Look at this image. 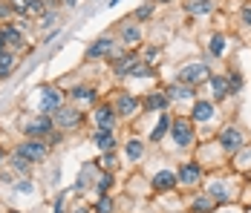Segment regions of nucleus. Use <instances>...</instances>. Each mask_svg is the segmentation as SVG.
<instances>
[{"instance_id": "obj_1", "label": "nucleus", "mask_w": 251, "mask_h": 213, "mask_svg": "<svg viewBox=\"0 0 251 213\" xmlns=\"http://www.w3.org/2000/svg\"><path fill=\"white\" fill-rule=\"evenodd\" d=\"M47 153H50V147H47L44 142H35V139H32V142H24L21 147H18V156H24L29 165H32V162H44Z\"/></svg>"}, {"instance_id": "obj_2", "label": "nucleus", "mask_w": 251, "mask_h": 213, "mask_svg": "<svg viewBox=\"0 0 251 213\" xmlns=\"http://www.w3.org/2000/svg\"><path fill=\"white\" fill-rule=\"evenodd\" d=\"M171 130H174V142L179 144V147H188V144L194 142V127H191L185 118L171 121Z\"/></svg>"}, {"instance_id": "obj_3", "label": "nucleus", "mask_w": 251, "mask_h": 213, "mask_svg": "<svg viewBox=\"0 0 251 213\" xmlns=\"http://www.w3.org/2000/svg\"><path fill=\"white\" fill-rule=\"evenodd\" d=\"M205 78H208V67H202V64L185 67V70L179 72V81H182V84H200Z\"/></svg>"}, {"instance_id": "obj_4", "label": "nucleus", "mask_w": 251, "mask_h": 213, "mask_svg": "<svg viewBox=\"0 0 251 213\" xmlns=\"http://www.w3.org/2000/svg\"><path fill=\"white\" fill-rule=\"evenodd\" d=\"M58 107H61V93L55 87H44L41 90V110L44 113H55Z\"/></svg>"}, {"instance_id": "obj_5", "label": "nucleus", "mask_w": 251, "mask_h": 213, "mask_svg": "<svg viewBox=\"0 0 251 213\" xmlns=\"http://www.w3.org/2000/svg\"><path fill=\"white\" fill-rule=\"evenodd\" d=\"M0 38H3V44L12 49H18L21 44H24V35L15 29V26H0Z\"/></svg>"}, {"instance_id": "obj_6", "label": "nucleus", "mask_w": 251, "mask_h": 213, "mask_svg": "<svg viewBox=\"0 0 251 213\" xmlns=\"http://www.w3.org/2000/svg\"><path fill=\"white\" fill-rule=\"evenodd\" d=\"M55 113H58V124H61V127H78V124H81V113H78V110H64V107H58Z\"/></svg>"}, {"instance_id": "obj_7", "label": "nucleus", "mask_w": 251, "mask_h": 213, "mask_svg": "<svg viewBox=\"0 0 251 213\" xmlns=\"http://www.w3.org/2000/svg\"><path fill=\"white\" fill-rule=\"evenodd\" d=\"M110 49H113V41L110 38H99V41H93L90 49H87V58H101V55H110Z\"/></svg>"}, {"instance_id": "obj_8", "label": "nucleus", "mask_w": 251, "mask_h": 213, "mask_svg": "<svg viewBox=\"0 0 251 213\" xmlns=\"http://www.w3.org/2000/svg\"><path fill=\"white\" fill-rule=\"evenodd\" d=\"M223 147H226L228 153H237V150L243 147V136H240V130H226V133H223Z\"/></svg>"}, {"instance_id": "obj_9", "label": "nucleus", "mask_w": 251, "mask_h": 213, "mask_svg": "<svg viewBox=\"0 0 251 213\" xmlns=\"http://www.w3.org/2000/svg\"><path fill=\"white\" fill-rule=\"evenodd\" d=\"M136 107H139V101H136L133 95H127V93H122L119 101H116V113H119V116H130Z\"/></svg>"}, {"instance_id": "obj_10", "label": "nucleus", "mask_w": 251, "mask_h": 213, "mask_svg": "<svg viewBox=\"0 0 251 213\" xmlns=\"http://www.w3.org/2000/svg\"><path fill=\"white\" fill-rule=\"evenodd\" d=\"M179 182H182V185H197V182H200V167L197 165H182L179 167Z\"/></svg>"}, {"instance_id": "obj_11", "label": "nucleus", "mask_w": 251, "mask_h": 213, "mask_svg": "<svg viewBox=\"0 0 251 213\" xmlns=\"http://www.w3.org/2000/svg\"><path fill=\"white\" fill-rule=\"evenodd\" d=\"M50 130H52V118H47V116H41V121H35V124H26L29 136H47Z\"/></svg>"}, {"instance_id": "obj_12", "label": "nucleus", "mask_w": 251, "mask_h": 213, "mask_svg": "<svg viewBox=\"0 0 251 213\" xmlns=\"http://www.w3.org/2000/svg\"><path fill=\"white\" fill-rule=\"evenodd\" d=\"M174 185H176V176L174 173H168V170H162V173L153 176V188L156 190H171Z\"/></svg>"}, {"instance_id": "obj_13", "label": "nucleus", "mask_w": 251, "mask_h": 213, "mask_svg": "<svg viewBox=\"0 0 251 213\" xmlns=\"http://www.w3.org/2000/svg\"><path fill=\"white\" fill-rule=\"evenodd\" d=\"M211 118H214V104L197 101V107H194V121H211Z\"/></svg>"}, {"instance_id": "obj_14", "label": "nucleus", "mask_w": 251, "mask_h": 213, "mask_svg": "<svg viewBox=\"0 0 251 213\" xmlns=\"http://www.w3.org/2000/svg\"><path fill=\"white\" fill-rule=\"evenodd\" d=\"M96 121H99L101 130H113V124H116V116H113V110H110V107H101L99 113H96Z\"/></svg>"}, {"instance_id": "obj_15", "label": "nucleus", "mask_w": 251, "mask_h": 213, "mask_svg": "<svg viewBox=\"0 0 251 213\" xmlns=\"http://www.w3.org/2000/svg\"><path fill=\"white\" fill-rule=\"evenodd\" d=\"M96 144H99L101 150H113V147H116L113 130H99V133H96Z\"/></svg>"}, {"instance_id": "obj_16", "label": "nucleus", "mask_w": 251, "mask_h": 213, "mask_svg": "<svg viewBox=\"0 0 251 213\" xmlns=\"http://www.w3.org/2000/svg\"><path fill=\"white\" fill-rule=\"evenodd\" d=\"M168 101H171L168 95L153 93V95H148V98H145V107H148V110H165V107H168Z\"/></svg>"}, {"instance_id": "obj_17", "label": "nucleus", "mask_w": 251, "mask_h": 213, "mask_svg": "<svg viewBox=\"0 0 251 213\" xmlns=\"http://www.w3.org/2000/svg\"><path fill=\"white\" fill-rule=\"evenodd\" d=\"M188 15H208L211 12V0H188Z\"/></svg>"}, {"instance_id": "obj_18", "label": "nucleus", "mask_w": 251, "mask_h": 213, "mask_svg": "<svg viewBox=\"0 0 251 213\" xmlns=\"http://www.w3.org/2000/svg\"><path fill=\"white\" fill-rule=\"evenodd\" d=\"M139 38H142V32H139V26H125L122 29V41H125L127 47H133V44H139Z\"/></svg>"}, {"instance_id": "obj_19", "label": "nucleus", "mask_w": 251, "mask_h": 213, "mask_svg": "<svg viewBox=\"0 0 251 213\" xmlns=\"http://www.w3.org/2000/svg\"><path fill=\"white\" fill-rule=\"evenodd\" d=\"M211 87H214V98H226L228 90H231L228 78H211Z\"/></svg>"}, {"instance_id": "obj_20", "label": "nucleus", "mask_w": 251, "mask_h": 213, "mask_svg": "<svg viewBox=\"0 0 251 213\" xmlns=\"http://www.w3.org/2000/svg\"><path fill=\"white\" fill-rule=\"evenodd\" d=\"M168 130H171V116H162V118H159V124H156V130H153V142H162V136H165V133H168Z\"/></svg>"}, {"instance_id": "obj_21", "label": "nucleus", "mask_w": 251, "mask_h": 213, "mask_svg": "<svg viewBox=\"0 0 251 213\" xmlns=\"http://www.w3.org/2000/svg\"><path fill=\"white\" fill-rule=\"evenodd\" d=\"M142 153H145V147H142L139 139H130V142H127V156H130V162H139Z\"/></svg>"}, {"instance_id": "obj_22", "label": "nucleus", "mask_w": 251, "mask_h": 213, "mask_svg": "<svg viewBox=\"0 0 251 213\" xmlns=\"http://www.w3.org/2000/svg\"><path fill=\"white\" fill-rule=\"evenodd\" d=\"M15 67V58H12V52H0V78H6L9 72Z\"/></svg>"}, {"instance_id": "obj_23", "label": "nucleus", "mask_w": 251, "mask_h": 213, "mask_svg": "<svg viewBox=\"0 0 251 213\" xmlns=\"http://www.w3.org/2000/svg\"><path fill=\"white\" fill-rule=\"evenodd\" d=\"M168 98H174V101H182V98H191V87H188V84H185V87H182V84H176V87H171V90H168Z\"/></svg>"}, {"instance_id": "obj_24", "label": "nucleus", "mask_w": 251, "mask_h": 213, "mask_svg": "<svg viewBox=\"0 0 251 213\" xmlns=\"http://www.w3.org/2000/svg\"><path fill=\"white\" fill-rule=\"evenodd\" d=\"M73 98H78V101H87V104H93V101H96V93H93L90 87H75V90H73Z\"/></svg>"}, {"instance_id": "obj_25", "label": "nucleus", "mask_w": 251, "mask_h": 213, "mask_svg": "<svg viewBox=\"0 0 251 213\" xmlns=\"http://www.w3.org/2000/svg\"><path fill=\"white\" fill-rule=\"evenodd\" d=\"M223 49H226V38H223V35H214V38H211V52H214V55H223Z\"/></svg>"}, {"instance_id": "obj_26", "label": "nucleus", "mask_w": 251, "mask_h": 213, "mask_svg": "<svg viewBox=\"0 0 251 213\" xmlns=\"http://www.w3.org/2000/svg\"><path fill=\"white\" fill-rule=\"evenodd\" d=\"M35 0H9V6H12V12H24L26 15V9L32 6Z\"/></svg>"}, {"instance_id": "obj_27", "label": "nucleus", "mask_w": 251, "mask_h": 213, "mask_svg": "<svg viewBox=\"0 0 251 213\" xmlns=\"http://www.w3.org/2000/svg\"><path fill=\"white\" fill-rule=\"evenodd\" d=\"M208 211H211V199H205V196H202V199L194 202V213H208Z\"/></svg>"}, {"instance_id": "obj_28", "label": "nucleus", "mask_w": 251, "mask_h": 213, "mask_svg": "<svg viewBox=\"0 0 251 213\" xmlns=\"http://www.w3.org/2000/svg\"><path fill=\"white\" fill-rule=\"evenodd\" d=\"M101 162H104L107 170H113V167H116V153H113V150H104V159H101Z\"/></svg>"}, {"instance_id": "obj_29", "label": "nucleus", "mask_w": 251, "mask_h": 213, "mask_svg": "<svg viewBox=\"0 0 251 213\" xmlns=\"http://www.w3.org/2000/svg\"><path fill=\"white\" fill-rule=\"evenodd\" d=\"M110 185H113V176H110V173H104V176H101V182H99V190H101V193H107Z\"/></svg>"}, {"instance_id": "obj_30", "label": "nucleus", "mask_w": 251, "mask_h": 213, "mask_svg": "<svg viewBox=\"0 0 251 213\" xmlns=\"http://www.w3.org/2000/svg\"><path fill=\"white\" fill-rule=\"evenodd\" d=\"M110 208H113V202H110L107 196H104V199H101L99 205H96V211H99V213H110Z\"/></svg>"}, {"instance_id": "obj_31", "label": "nucleus", "mask_w": 251, "mask_h": 213, "mask_svg": "<svg viewBox=\"0 0 251 213\" xmlns=\"http://www.w3.org/2000/svg\"><path fill=\"white\" fill-rule=\"evenodd\" d=\"M38 12H44V0H35V3L26 9V15H38Z\"/></svg>"}, {"instance_id": "obj_32", "label": "nucleus", "mask_w": 251, "mask_h": 213, "mask_svg": "<svg viewBox=\"0 0 251 213\" xmlns=\"http://www.w3.org/2000/svg\"><path fill=\"white\" fill-rule=\"evenodd\" d=\"M151 6H142V9H139V12H136V18H139V21H145V18H151Z\"/></svg>"}, {"instance_id": "obj_33", "label": "nucleus", "mask_w": 251, "mask_h": 213, "mask_svg": "<svg viewBox=\"0 0 251 213\" xmlns=\"http://www.w3.org/2000/svg\"><path fill=\"white\" fill-rule=\"evenodd\" d=\"M18 190H21V193H29V190H32V182H18Z\"/></svg>"}, {"instance_id": "obj_34", "label": "nucleus", "mask_w": 251, "mask_h": 213, "mask_svg": "<svg viewBox=\"0 0 251 213\" xmlns=\"http://www.w3.org/2000/svg\"><path fill=\"white\" fill-rule=\"evenodd\" d=\"M211 190H214V196H220V199L226 196V188H223V185H214V188H211Z\"/></svg>"}, {"instance_id": "obj_35", "label": "nucleus", "mask_w": 251, "mask_h": 213, "mask_svg": "<svg viewBox=\"0 0 251 213\" xmlns=\"http://www.w3.org/2000/svg\"><path fill=\"white\" fill-rule=\"evenodd\" d=\"M243 21H246V24H251V6H246V9H243Z\"/></svg>"}, {"instance_id": "obj_36", "label": "nucleus", "mask_w": 251, "mask_h": 213, "mask_svg": "<svg viewBox=\"0 0 251 213\" xmlns=\"http://www.w3.org/2000/svg\"><path fill=\"white\" fill-rule=\"evenodd\" d=\"M61 205H64V196H58V202H55V213H64V208H61Z\"/></svg>"}, {"instance_id": "obj_37", "label": "nucleus", "mask_w": 251, "mask_h": 213, "mask_svg": "<svg viewBox=\"0 0 251 213\" xmlns=\"http://www.w3.org/2000/svg\"><path fill=\"white\" fill-rule=\"evenodd\" d=\"M0 52H6V44H3V38H0Z\"/></svg>"}, {"instance_id": "obj_38", "label": "nucleus", "mask_w": 251, "mask_h": 213, "mask_svg": "<svg viewBox=\"0 0 251 213\" xmlns=\"http://www.w3.org/2000/svg\"><path fill=\"white\" fill-rule=\"evenodd\" d=\"M64 3H70V6H73V3H75V0H64Z\"/></svg>"}, {"instance_id": "obj_39", "label": "nucleus", "mask_w": 251, "mask_h": 213, "mask_svg": "<svg viewBox=\"0 0 251 213\" xmlns=\"http://www.w3.org/2000/svg\"><path fill=\"white\" fill-rule=\"evenodd\" d=\"M116 3H119V0H110V6H116Z\"/></svg>"}, {"instance_id": "obj_40", "label": "nucleus", "mask_w": 251, "mask_h": 213, "mask_svg": "<svg viewBox=\"0 0 251 213\" xmlns=\"http://www.w3.org/2000/svg\"><path fill=\"white\" fill-rule=\"evenodd\" d=\"M9 213H18V211H9Z\"/></svg>"}]
</instances>
